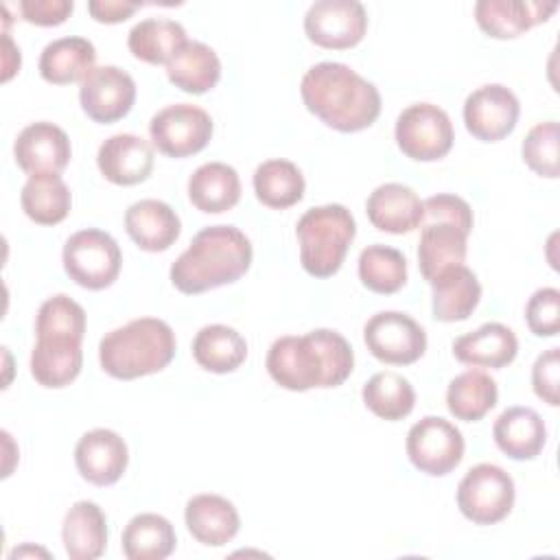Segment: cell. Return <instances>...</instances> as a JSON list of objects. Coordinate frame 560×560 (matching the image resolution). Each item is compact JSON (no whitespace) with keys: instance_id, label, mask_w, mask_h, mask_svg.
Listing matches in <instances>:
<instances>
[{"instance_id":"obj_1","label":"cell","mask_w":560,"mask_h":560,"mask_svg":"<svg viewBox=\"0 0 560 560\" xmlns=\"http://www.w3.org/2000/svg\"><path fill=\"white\" fill-rule=\"evenodd\" d=\"M269 376L289 392L313 387H337L354 368V352L343 335L330 328H315L302 337L287 335L267 352Z\"/></svg>"},{"instance_id":"obj_2","label":"cell","mask_w":560,"mask_h":560,"mask_svg":"<svg viewBox=\"0 0 560 560\" xmlns=\"http://www.w3.org/2000/svg\"><path fill=\"white\" fill-rule=\"evenodd\" d=\"M300 94L311 114L341 133L368 129L381 114L376 85L339 61L311 66L302 77Z\"/></svg>"},{"instance_id":"obj_3","label":"cell","mask_w":560,"mask_h":560,"mask_svg":"<svg viewBox=\"0 0 560 560\" xmlns=\"http://www.w3.org/2000/svg\"><path fill=\"white\" fill-rule=\"evenodd\" d=\"M252 256V243L238 228L208 225L171 265V282L186 295L232 284L247 273Z\"/></svg>"},{"instance_id":"obj_4","label":"cell","mask_w":560,"mask_h":560,"mask_svg":"<svg viewBox=\"0 0 560 560\" xmlns=\"http://www.w3.org/2000/svg\"><path fill=\"white\" fill-rule=\"evenodd\" d=\"M175 332L158 317H138L109 330L98 343L101 368L120 381L164 370L175 357Z\"/></svg>"},{"instance_id":"obj_5","label":"cell","mask_w":560,"mask_h":560,"mask_svg":"<svg viewBox=\"0 0 560 560\" xmlns=\"http://www.w3.org/2000/svg\"><path fill=\"white\" fill-rule=\"evenodd\" d=\"M357 223L352 212L341 203H326L306 210L295 225L300 243V262L313 278H330L339 271Z\"/></svg>"},{"instance_id":"obj_6","label":"cell","mask_w":560,"mask_h":560,"mask_svg":"<svg viewBox=\"0 0 560 560\" xmlns=\"http://www.w3.org/2000/svg\"><path fill=\"white\" fill-rule=\"evenodd\" d=\"M63 269L79 287L90 291L107 289L116 282L122 254L112 234L88 228L74 232L63 245Z\"/></svg>"},{"instance_id":"obj_7","label":"cell","mask_w":560,"mask_h":560,"mask_svg":"<svg viewBox=\"0 0 560 560\" xmlns=\"http://www.w3.org/2000/svg\"><path fill=\"white\" fill-rule=\"evenodd\" d=\"M514 479L497 464L472 466L457 486V508L475 525L503 521L514 505Z\"/></svg>"},{"instance_id":"obj_8","label":"cell","mask_w":560,"mask_h":560,"mask_svg":"<svg viewBox=\"0 0 560 560\" xmlns=\"http://www.w3.org/2000/svg\"><path fill=\"white\" fill-rule=\"evenodd\" d=\"M396 144L416 162H435L444 158L455 140L448 114L433 103H413L396 118Z\"/></svg>"},{"instance_id":"obj_9","label":"cell","mask_w":560,"mask_h":560,"mask_svg":"<svg viewBox=\"0 0 560 560\" xmlns=\"http://www.w3.org/2000/svg\"><path fill=\"white\" fill-rule=\"evenodd\" d=\"M405 448L409 462L420 472L444 477L459 466L466 444L453 422L440 416H424L409 429Z\"/></svg>"},{"instance_id":"obj_10","label":"cell","mask_w":560,"mask_h":560,"mask_svg":"<svg viewBox=\"0 0 560 560\" xmlns=\"http://www.w3.org/2000/svg\"><path fill=\"white\" fill-rule=\"evenodd\" d=\"M363 341L374 359L389 365H411L427 350L424 328L400 311L372 315L363 326Z\"/></svg>"},{"instance_id":"obj_11","label":"cell","mask_w":560,"mask_h":560,"mask_svg":"<svg viewBox=\"0 0 560 560\" xmlns=\"http://www.w3.org/2000/svg\"><path fill=\"white\" fill-rule=\"evenodd\" d=\"M149 136L160 153L168 158H188L210 142L212 118L197 105L175 103L151 118Z\"/></svg>"},{"instance_id":"obj_12","label":"cell","mask_w":560,"mask_h":560,"mask_svg":"<svg viewBox=\"0 0 560 560\" xmlns=\"http://www.w3.org/2000/svg\"><path fill=\"white\" fill-rule=\"evenodd\" d=\"M365 31L368 13L357 0H317L304 15V33L319 48H352L363 39Z\"/></svg>"},{"instance_id":"obj_13","label":"cell","mask_w":560,"mask_h":560,"mask_svg":"<svg viewBox=\"0 0 560 560\" xmlns=\"http://www.w3.org/2000/svg\"><path fill=\"white\" fill-rule=\"evenodd\" d=\"M521 105L516 94L501 85L488 83L472 90L464 101V125L481 142H499L516 127Z\"/></svg>"},{"instance_id":"obj_14","label":"cell","mask_w":560,"mask_h":560,"mask_svg":"<svg viewBox=\"0 0 560 560\" xmlns=\"http://www.w3.org/2000/svg\"><path fill=\"white\" fill-rule=\"evenodd\" d=\"M79 101L85 116L109 125L125 118L136 103V81L118 66H96L79 88Z\"/></svg>"},{"instance_id":"obj_15","label":"cell","mask_w":560,"mask_h":560,"mask_svg":"<svg viewBox=\"0 0 560 560\" xmlns=\"http://www.w3.org/2000/svg\"><path fill=\"white\" fill-rule=\"evenodd\" d=\"M13 158H15V164L28 177L44 175V173L59 175L72 158L70 138L61 127L48 120L31 122L15 138Z\"/></svg>"},{"instance_id":"obj_16","label":"cell","mask_w":560,"mask_h":560,"mask_svg":"<svg viewBox=\"0 0 560 560\" xmlns=\"http://www.w3.org/2000/svg\"><path fill=\"white\" fill-rule=\"evenodd\" d=\"M74 464L85 481L94 486H112L127 470L129 451L116 431L92 429L79 438L74 446Z\"/></svg>"},{"instance_id":"obj_17","label":"cell","mask_w":560,"mask_h":560,"mask_svg":"<svg viewBox=\"0 0 560 560\" xmlns=\"http://www.w3.org/2000/svg\"><path fill=\"white\" fill-rule=\"evenodd\" d=\"M153 162V144L136 133H114L96 153L98 171L116 186H136L149 179Z\"/></svg>"},{"instance_id":"obj_18","label":"cell","mask_w":560,"mask_h":560,"mask_svg":"<svg viewBox=\"0 0 560 560\" xmlns=\"http://www.w3.org/2000/svg\"><path fill=\"white\" fill-rule=\"evenodd\" d=\"M556 9L558 2L479 0L475 4V22L494 39H514L536 24L547 22Z\"/></svg>"},{"instance_id":"obj_19","label":"cell","mask_w":560,"mask_h":560,"mask_svg":"<svg viewBox=\"0 0 560 560\" xmlns=\"http://www.w3.org/2000/svg\"><path fill=\"white\" fill-rule=\"evenodd\" d=\"M365 212L376 230L389 234H407L422 225L424 206L413 188L398 182H387L370 192Z\"/></svg>"},{"instance_id":"obj_20","label":"cell","mask_w":560,"mask_h":560,"mask_svg":"<svg viewBox=\"0 0 560 560\" xmlns=\"http://www.w3.org/2000/svg\"><path fill=\"white\" fill-rule=\"evenodd\" d=\"M184 521L190 536L206 547H223L241 529V516L234 503L210 492L188 499Z\"/></svg>"},{"instance_id":"obj_21","label":"cell","mask_w":560,"mask_h":560,"mask_svg":"<svg viewBox=\"0 0 560 560\" xmlns=\"http://www.w3.org/2000/svg\"><path fill=\"white\" fill-rule=\"evenodd\" d=\"M129 238L144 252H166L182 232L177 212L160 199L133 201L125 212Z\"/></svg>"},{"instance_id":"obj_22","label":"cell","mask_w":560,"mask_h":560,"mask_svg":"<svg viewBox=\"0 0 560 560\" xmlns=\"http://www.w3.org/2000/svg\"><path fill=\"white\" fill-rule=\"evenodd\" d=\"M516 352L518 339L514 330L501 322H486L453 341L455 359L472 368H505L516 359Z\"/></svg>"},{"instance_id":"obj_23","label":"cell","mask_w":560,"mask_h":560,"mask_svg":"<svg viewBox=\"0 0 560 560\" xmlns=\"http://www.w3.org/2000/svg\"><path fill=\"white\" fill-rule=\"evenodd\" d=\"M468 234L444 221L422 223L418 243V265L422 278L431 284L444 271L464 265L468 252Z\"/></svg>"},{"instance_id":"obj_24","label":"cell","mask_w":560,"mask_h":560,"mask_svg":"<svg viewBox=\"0 0 560 560\" xmlns=\"http://www.w3.org/2000/svg\"><path fill=\"white\" fill-rule=\"evenodd\" d=\"M492 438L510 459L525 462L540 455L547 442V429L532 407H508L494 420Z\"/></svg>"},{"instance_id":"obj_25","label":"cell","mask_w":560,"mask_h":560,"mask_svg":"<svg viewBox=\"0 0 560 560\" xmlns=\"http://www.w3.org/2000/svg\"><path fill=\"white\" fill-rule=\"evenodd\" d=\"M96 48L90 39L68 35L52 39L39 55V74L52 85H68L83 81L96 66Z\"/></svg>"},{"instance_id":"obj_26","label":"cell","mask_w":560,"mask_h":560,"mask_svg":"<svg viewBox=\"0 0 560 560\" xmlns=\"http://www.w3.org/2000/svg\"><path fill=\"white\" fill-rule=\"evenodd\" d=\"M61 540L70 560H94L107 547V518L94 501H77L63 516Z\"/></svg>"},{"instance_id":"obj_27","label":"cell","mask_w":560,"mask_h":560,"mask_svg":"<svg viewBox=\"0 0 560 560\" xmlns=\"http://www.w3.org/2000/svg\"><path fill=\"white\" fill-rule=\"evenodd\" d=\"M431 289V311L438 322L468 319L481 300V284L466 265H457L438 276Z\"/></svg>"},{"instance_id":"obj_28","label":"cell","mask_w":560,"mask_h":560,"mask_svg":"<svg viewBox=\"0 0 560 560\" xmlns=\"http://www.w3.org/2000/svg\"><path fill=\"white\" fill-rule=\"evenodd\" d=\"M188 199L206 214H219L234 208L241 199V179L236 168L225 162L201 164L188 179Z\"/></svg>"},{"instance_id":"obj_29","label":"cell","mask_w":560,"mask_h":560,"mask_svg":"<svg viewBox=\"0 0 560 560\" xmlns=\"http://www.w3.org/2000/svg\"><path fill=\"white\" fill-rule=\"evenodd\" d=\"M168 81L186 94H203L221 79L219 55L203 42H186L166 63Z\"/></svg>"},{"instance_id":"obj_30","label":"cell","mask_w":560,"mask_h":560,"mask_svg":"<svg viewBox=\"0 0 560 560\" xmlns=\"http://www.w3.org/2000/svg\"><path fill=\"white\" fill-rule=\"evenodd\" d=\"M192 359L208 372L228 374L247 359V341L232 326L208 324L192 339Z\"/></svg>"},{"instance_id":"obj_31","label":"cell","mask_w":560,"mask_h":560,"mask_svg":"<svg viewBox=\"0 0 560 560\" xmlns=\"http://www.w3.org/2000/svg\"><path fill=\"white\" fill-rule=\"evenodd\" d=\"M83 365V350L77 341L37 339L31 352V376L48 389L70 385Z\"/></svg>"},{"instance_id":"obj_32","label":"cell","mask_w":560,"mask_h":560,"mask_svg":"<svg viewBox=\"0 0 560 560\" xmlns=\"http://www.w3.org/2000/svg\"><path fill=\"white\" fill-rule=\"evenodd\" d=\"M177 536L168 518L153 512L136 514L122 529V553L129 560H164L175 551Z\"/></svg>"},{"instance_id":"obj_33","label":"cell","mask_w":560,"mask_h":560,"mask_svg":"<svg viewBox=\"0 0 560 560\" xmlns=\"http://www.w3.org/2000/svg\"><path fill=\"white\" fill-rule=\"evenodd\" d=\"M186 42V28L168 18L140 20L127 35L129 52L151 66H166Z\"/></svg>"},{"instance_id":"obj_34","label":"cell","mask_w":560,"mask_h":560,"mask_svg":"<svg viewBox=\"0 0 560 560\" xmlns=\"http://www.w3.org/2000/svg\"><path fill=\"white\" fill-rule=\"evenodd\" d=\"M24 214L37 225L61 223L72 206V195L57 173L31 175L20 192Z\"/></svg>"},{"instance_id":"obj_35","label":"cell","mask_w":560,"mask_h":560,"mask_svg":"<svg viewBox=\"0 0 560 560\" xmlns=\"http://www.w3.org/2000/svg\"><path fill=\"white\" fill-rule=\"evenodd\" d=\"M499 398L497 383L481 370H466L457 374L446 389V407L451 416L464 422L481 420Z\"/></svg>"},{"instance_id":"obj_36","label":"cell","mask_w":560,"mask_h":560,"mask_svg":"<svg viewBox=\"0 0 560 560\" xmlns=\"http://www.w3.org/2000/svg\"><path fill=\"white\" fill-rule=\"evenodd\" d=\"M304 175L289 160H267L254 171L256 199L273 210L295 206L304 197Z\"/></svg>"},{"instance_id":"obj_37","label":"cell","mask_w":560,"mask_h":560,"mask_svg":"<svg viewBox=\"0 0 560 560\" xmlns=\"http://www.w3.org/2000/svg\"><path fill=\"white\" fill-rule=\"evenodd\" d=\"M365 407L383 420H402L413 411L416 392L413 385L398 372H378L363 385Z\"/></svg>"},{"instance_id":"obj_38","label":"cell","mask_w":560,"mask_h":560,"mask_svg":"<svg viewBox=\"0 0 560 560\" xmlns=\"http://www.w3.org/2000/svg\"><path fill=\"white\" fill-rule=\"evenodd\" d=\"M359 278L374 293H396L407 282V258L396 247L381 243L368 245L359 254Z\"/></svg>"},{"instance_id":"obj_39","label":"cell","mask_w":560,"mask_h":560,"mask_svg":"<svg viewBox=\"0 0 560 560\" xmlns=\"http://www.w3.org/2000/svg\"><path fill=\"white\" fill-rule=\"evenodd\" d=\"M37 339H57V341H83L85 335V311L72 298L57 293L48 298L35 319Z\"/></svg>"},{"instance_id":"obj_40","label":"cell","mask_w":560,"mask_h":560,"mask_svg":"<svg viewBox=\"0 0 560 560\" xmlns=\"http://www.w3.org/2000/svg\"><path fill=\"white\" fill-rule=\"evenodd\" d=\"M523 162L540 177L556 179L558 177V122L547 120L534 125L523 144H521Z\"/></svg>"},{"instance_id":"obj_41","label":"cell","mask_w":560,"mask_h":560,"mask_svg":"<svg viewBox=\"0 0 560 560\" xmlns=\"http://www.w3.org/2000/svg\"><path fill=\"white\" fill-rule=\"evenodd\" d=\"M525 322L536 337H553L560 330V291L542 287L532 293L525 306Z\"/></svg>"},{"instance_id":"obj_42","label":"cell","mask_w":560,"mask_h":560,"mask_svg":"<svg viewBox=\"0 0 560 560\" xmlns=\"http://www.w3.org/2000/svg\"><path fill=\"white\" fill-rule=\"evenodd\" d=\"M422 206H424L422 223L444 221V223H453V225L462 228L466 234H470L475 217H472L468 201H464L462 197L448 195V192H438V195H431L429 199H424Z\"/></svg>"},{"instance_id":"obj_43","label":"cell","mask_w":560,"mask_h":560,"mask_svg":"<svg viewBox=\"0 0 560 560\" xmlns=\"http://www.w3.org/2000/svg\"><path fill=\"white\" fill-rule=\"evenodd\" d=\"M558 378H560V348H549L534 361L532 387L534 394L551 407H558Z\"/></svg>"},{"instance_id":"obj_44","label":"cell","mask_w":560,"mask_h":560,"mask_svg":"<svg viewBox=\"0 0 560 560\" xmlns=\"http://www.w3.org/2000/svg\"><path fill=\"white\" fill-rule=\"evenodd\" d=\"M74 9L72 0H22L20 13L22 20L35 26H59L63 24Z\"/></svg>"},{"instance_id":"obj_45","label":"cell","mask_w":560,"mask_h":560,"mask_svg":"<svg viewBox=\"0 0 560 560\" xmlns=\"http://www.w3.org/2000/svg\"><path fill=\"white\" fill-rule=\"evenodd\" d=\"M140 9L138 2H127V0H90L88 11L96 22L103 24H118L131 18Z\"/></svg>"},{"instance_id":"obj_46","label":"cell","mask_w":560,"mask_h":560,"mask_svg":"<svg viewBox=\"0 0 560 560\" xmlns=\"http://www.w3.org/2000/svg\"><path fill=\"white\" fill-rule=\"evenodd\" d=\"M2 44H4V74H2V81H9L15 74V70H20V48L13 46V42L7 33L2 35Z\"/></svg>"}]
</instances>
